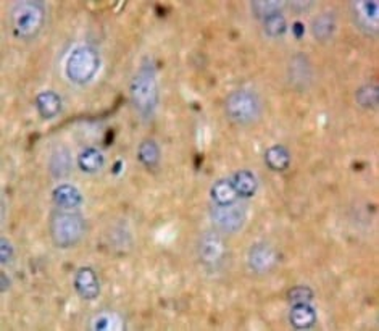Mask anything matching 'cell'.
Listing matches in <instances>:
<instances>
[{
  "label": "cell",
  "mask_w": 379,
  "mask_h": 331,
  "mask_svg": "<svg viewBox=\"0 0 379 331\" xmlns=\"http://www.w3.org/2000/svg\"><path fill=\"white\" fill-rule=\"evenodd\" d=\"M46 4L39 0H21L10 8V28L15 37L21 41H32L41 34L46 25Z\"/></svg>",
  "instance_id": "1"
},
{
  "label": "cell",
  "mask_w": 379,
  "mask_h": 331,
  "mask_svg": "<svg viewBox=\"0 0 379 331\" xmlns=\"http://www.w3.org/2000/svg\"><path fill=\"white\" fill-rule=\"evenodd\" d=\"M129 97L140 117L152 118L155 115L160 100V91L152 65L144 63L133 76L131 84H129Z\"/></svg>",
  "instance_id": "2"
},
{
  "label": "cell",
  "mask_w": 379,
  "mask_h": 331,
  "mask_svg": "<svg viewBox=\"0 0 379 331\" xmlns=\"http://www.w3.org/2000/svg\"><path fill=\"white\" fill-rule=\"evenodd\" d=\"M100 56L95 48L89 46H81L72 51L67 63H65V74L74 84L84 86L94 79V76L100 70Z\"/></svg>",
  "instance_id": "3"
},
{
  "label": "cell",
  "mask_w": 379,
  "mask_h": 331,
  "mask_svg": "<svg viewBox=\"0 0 379 331\" xmlns=\"http://www.w3.org/2000/svg\"><path fill=\"white\" fill-rule=\"evenodd\" d=\"M225 112L232 123L247 126L262 115V102L253 91L237 89L226 97Z\"/></svg>",
  "instance_id": "4"
},
{
  "label": "cell",
  "mask_w": 379,
  "mask_h": 331,
  "mask_svg": "<svg viewBox=\"0 0 379 331\" xmlns=\"http://www.w3.org/2000/svg\"><path fill=\"white\" fill-rule=\"evenodd\" d=\"M48 233L57 247H73L86 235V221L69 212H55L48 223Z\"/></svg>",
  "instance_id": "5"
},
{
  "label": "cell",
  "mask_w": 379,
  "mask_h": 331,
  "mask_svg": "<svg viewBox=\"0 0 379 331\" xmlns=\"http://www.w3.org/2000/svg\"><path fill=\"white\" fill-rule=\"evenodd\" d=\"M200 264L208 270H218L226 256V246L223 238L216 231H207L202 235L197 246Z\"/></svg>",
  "instance_id": "6"
},
{
  "label": "cell",
  "mask_w": 379,
  "mask_h": 331,
  "mask_svg": "<svg viewBox=\"0 0 379 331\" xmlns=\"http://www.w3.org/2000/svg\"><path fill=\"white\" fill-rule=\"evenodd\" d=\"M210 215H212L213 223L216 228L226 233H237L241 231L247 220V207L237 200L236 204L220 207V205H212L210 207Z\"/></svg>",
  "instance_id": "7"
},
{
  "label": "cell",
  "mask_w": 379,
  "mask_h": 331,
  "mask_svg": "<svg viewBox=\"0 0 379 331\" xmlns=\"http://www.w3.org/2000/svg\"><path fill=\"white\" fill-rule=\"evenodd\" d=\"M354 23L361 32L368 36H376L379 23V2L378 0H360L352 4Z\"/></svg>",
  "instance_id": "8"
},
{
  "label": "cell",
  "mask_w": 379,
  "mask_h": 331,
  "mask_svg": "<svg viewBox=\"0 0 379 331\" xmlns=\"http://www.w3.org/2000/svg\"><path fill=\"white\" fill-rule=\"evenodd\" d=\"M247 264L255 273H268L278 264V252L270 242H257L248 249Z\"/></svg>",
  "instance_id": "9"
},
{
  "label": "cell",
  "mask_w": 379,
  "mask_h": 331,
  "mask_svg": "<svg viewBox=\"0 0 379 331\" xmlns=\"http://www.w3.org/2000/svg\"><path fill=\"white\" fill-rule=\"evenodd\" d=\"M73 286L78 296L84 301H95L100 294L99 278L91 267H81L76 270Z\"/></svg>",
  "instance_id": "10"
},
{
  "label": "cell",
  "mask_w": 379,
  "mask_h": 331,
  "mask_svg": "<svg viewBox=\"0 0 379 331\" xmlns=\"http://www.w3.org/2000/svg\"><path fill=\"white\" fill-rule=\"evenodd\" d=\"M52 202L62 210H72L83 204V194L73 184L63 183L52 191Z\"/></svg>",
  "instance_id": "11"
},
{
  "label": "cell",
  "mask_w": 379,
  "mask_h": 331,
  "mask_svg": "<svg viewBox=\"0 0 379 331\" xmlns=\"http://www.w3.org/2000/svg\"><path fill=\"white\" fill-rule=\"evenodd\" d=\"M289 322L295 330H310L317 323V311L312 307L310 302L292 304Z\"/></svg>",
  "instance_id": "12"
},
{
  "label": "cell",
  "mask_w": 379,
  "mask_h": 331,
  "mask_svg": "<svg viewBox=\"0 0 379 331\" xmlns=\"http://www.w3.org/2000/svg\"><path fill=\"white\" fill-rule=\"evenodd\" d=\"M210 196H212L213 205H220V207L232 205L241 199L231 178H221V180L215 181L212 189H210Z\"/></svg>",
  "instance_id": "13"
},
{
  "label": "cell",
  "mask_w": 379,
  "mask_h": 331,
  "mask_svg": "<svg viewBox=\"0 0 379 331\" xmlns=\"http://www.w3.org/2000/svg\"><path fill=\"white\" fill-rule=\"evenodd\" d=\"M36 108L37 113L44 120H52L60 115L62 112V97L55 91H44L36 96Z\"/></svg>",
  "instance_id": "14"
},
{
  "label": "cell",
  "mask_w": 379,
  "mask_h": 331,
  "mask_svg": "<svg viewBox=\"0 0 379 331\" xmlns=\"http://www.w3.org/2000/svg\"><path fill=\"white\" fill-rule=\"evenodd\" d=\"M289 79L292 86H295V88L305 89L310 86L312 68L307 57L295 56L294 58H292L289 65Z\"/></svg>",
  "instance_id": "15"
},
{
  "label": "cell",
  "mask_w": 379,
  "mask_h": 331,
  "mask_svg": "<svg viewBox=\"0 0 379 331\" xmlns=\"http://www.w3.org/2000/svg\"><path fill=\"white\" fill-rule=\"evenodd\" d=\"M73 167V159L68 149L58 148L52 152L51 160H48V171L55 180H63L69 175Z\"/></svg>",
  "instance_id": "16"
},
{
  "label": "cell",
  "mask_w": 379,
  "mask_h": 331,
  "mask_svg": "<svg viewBox=\"0 0 379 331\" xmlns=\"http://www.w3.org/2000/svg\"><path fill=\"white\" fill-rule=\"evenodd\" d=\"M78 168L83 173H88V175H94V173L100 171L105 165V157L99 149L95 148H88L84 149L81 154L78 155Z\"/></svg>",
  "instance_id": "17"
},
{
  "label": "cell",
  "mask_w": 379,
  "mask_h": 331,
  "mask_svg": "<svg viewBox=\"0 0 379 331\" xmlns=\"http://www.w3.org/2000/svg\"><path fill=\"white\" fill-rule=\"evenodd\" d=\"M232 184H234L237 194L241 199H251L255 196L258 189L257 176L251 170H239L231 176Z\"/></svg>",
  "instance_id": "18"
},
{
  "label": "cell",
  "mask_w": 379,
  "mask_h": 331,
  "mask_svg": "<svg viewBox=\"0 0 379 331\" xmlns=\"http://www.w3.org/2000/svg\"><path fill=\"white\" fill-rule=\"evenodd\" d=\"M265 164L273 171H286L291 167V154L284 145H272L265 152Z\"/></svg>",
  "instance_id": "19"
},
{
  "label": "cell",
  "mask_w": 379,
  "mask_h": 331,
  "mask_svg": "<svg viewBox=\"0 0 379 331\" xmlns=\"http://www.w3.org/2000/svg\"><path fill=\"white\" fill-rule=\"evenodd\" d=\"M335 32V16L333 13H321L312 21V34L319 42L333 39Z\"/></svg>",
  "instance_id": "20"
},
{
  "label": "cell",
  "mask_w": 379,
  "mask_h": 331,
  "mask_svg": "<svg viewBox=\"0 0 379 331\" xmlns=\"http://www.w3.org/2000/svg\"><path fill=\"white\" fill-rule=\"evenodd\" d=\"M161 152L154 139H145L138 148V160L147 168H157L160 164Z\"/></svg>",
  "instance_id": "21"
},
{
  "label": "cell",
  "mask_w": 379,
  "mask_h": 331,
  "mask_svg": "<svg viewBox=\"0 0 379 331\" xmlns=\"http://www.w3.org/2000/svg\"><path fill=\"white\" fill-rule=\"evenodd\" d=\"M355 100L360 107L366 108V110H375L379 102V91L375 84H366L357 89Z\"/></svg>",
  "instance_id": "22"
},
{
  "label": "cell",
  "mask_w": 379,
  "mask_h": 331,
  "mask_svg": "<svg viewBox=\"0 0 379 331\" xmlns=\"http://www.w3.org/2000/svg\"><path fill=\"white\" fill-rule=\"evenodd\" d=\"M123 328V320L118 313L102 312L92 320V330L94 331H117Z\"/></svg>",
  "instance_id": "23"
},
{
  "label": "cell",
  "mask_w": 379,
  "mask_h": 331,
  "mask_svg": "<svg viewBox=\"0 0 379 331\" xmlns=\"http://www.w3.org/2000/svg\"><path fill=\"white\" fill-rule=\"evenodd\" d=\"M265 34L270 37H281L288 31V21H286L283 13H274L263 20Z\"/></svg>",
  "instance_id": "24"
},
{
  "label": "cell",
  "mask_w": 379,
  "mask_h": 331,
  "mask_svg": "<svg viewBox=\"0 0 379 331\" xmlns=\"http://www.w3.org/2000/svg\"><path fill=\"white\" fill-rule=\"evenodd\" d=\"M251 7L253 10V15L257 16L258 20H265L268 16H272L274 13H281V8L284 7V4L281 2H252Z\"/></svg>",
  "instance_id": "25"
},
{
  "label": "cell",
  "mask_w": 379,
  "mask_h": 331,
  "mask_svg": "<svg viewBox=\"0 0 379 331\" xmlns=\"http://www.w3.org/2000/svg\"><path fill=\"white\" fill-rule=\"evenodd\" d=\"M313 297H315V292H313L312 287L308 286H294L288 291V301L291 304H300V302H312Z\"/></svg>",
  "instance_id": "26"
},
{
  "label": "cell",
  "mask_w": 379,
  "mask_h": 331,
  "mask_svg": "<svg viewBox=\"0 0 379 331\" xmlns=\"http://www.w3.org/2000/svg\"><path fill=\"white\" fill-rule=\"evenodd\" d=\"M13 256L15 249L12 246V241L7 240V238H2V240H0V262H2V265L12 264Z\"/></svg>",
  "instance_id": "27"
},
{
  "label": "cell",
  "mask_w": 379,
  "mask_h": 331,
  "mask_svg": "<svg viewBox=\"0 0 379 331\" xmlns=\"http://www.w3.org/2000/svg\"><path fill=\"white\" fill-rule=\"evenodd\" d=\"M292 34H294L297 39H302L303 34H305V25L302 21H295L294 26H292Z\"/></svg>",
  "instance_id": "28"
},
{
  "label": "cell",
  "mask_w": 379,
  "mask_h": 331,
  "mask_svg": "<svg viewBox=\"0 0 379 331\" xmlns=\"http://www.w3.org/2000/svg\"><path fill=\"white\" fill-rule=\"evenodd\" d=\"M0 280H2V285H0V291H2V292H7V291H8V287H10V285H12V280H10L8 276L4 273V271H2V273H0Z\"/></svg>",
  "instance_id": "29"
}]
</instances>
